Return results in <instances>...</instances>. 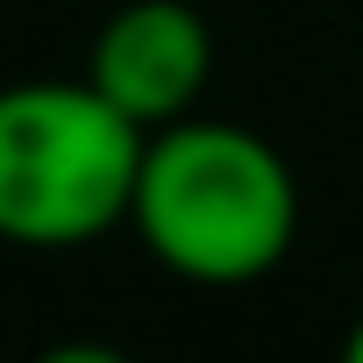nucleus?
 I'll use <instances>...</instances> for the list:
<instances>
[{
  "label": "nucleus",
  "mask_w": 363,
  "mask_h": 363,
  "mask_svg": "<svg viewBox=\"0 0 363 363\" xmlns=\"http://www.w3.org/2000/svg\"><path fill=\"white\" fill-rule=\"evenodd\" d=\"M128 221L171 278L257 285L299 235V178L257 128L186 114L143 135Z\"/></svg>",
  "instance_id": "f257e3e1"
},
{
  "label": "nucleus",
  "mask_w": 363,
  "mask_h": 363,
  "mask_svg": "<svg viewBox=\"0 0 363 363\" xmlns=\"http://www.w3.org/2000/svg\"><path fill=\"white\" fill-rule=\"evenodd\" d=\"M207 79H214V36H207L200 8H186V0H128V8H114L86 57V86L107 107H121L143 135L186 121L200 107Z\"/></svg>",
  "instance_id": "7ed1b4c3"
},
{
  "label": "nucleus",
  "mask_w": 363,
  "mask_h": 363,
  "mask_svg": "<svg viewBox=\"0 0 363 363\" xmlns=\"http://www.w3.org/2000/svg\"><path fill=\"white\" fill-rule=\"evenodd\" d=\"M342 363H363V320L349 328V342H342Z\"/></svg>",
  "instance_id": "39448f33"
},
{
  "label": "nucleus",
  "mask_w": 363,
  "mask_h": 363,
  "mask_svg": "<svg viewBox=\"0 0 363 363\" xmlns=\"http://www.w3.org/2000/svg\"><path fill=\"white\" fill-rule=\"evenodd\" d=\"M143 128L86 79L0 86V242L79 250L128 221Z\"/></svg>",
  "instance_id": "f03ea898"
},
{
  "label": "nucleus",
  "mask_w": 363,
  "mask_h": 363,
  "mask_svg": "<svg viewBox=\"0 0 363 363\" xmlns=\"http://www.w3.org/2000/svg\"><path fill=\"white\" fill-rule=\"evenodd\" d=\"M36 363H135V356H121V349H107V342H57V349H43Z\"/></svg>",
  "instance_id": "20e7f679"
}]
</instances>
